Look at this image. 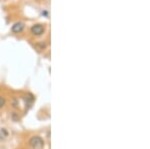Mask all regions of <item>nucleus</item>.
<instances>
[{
	"mask_svg": "<svg viewBox=\"0 0 150 149\" xmlns=\"http://www.w3.org/2000/svg\"><path fill=\"white\" fill-rule=\"evenodd\" d=\"M31 32L34 35H41L44 32V26L41 25V24H35L31 27Z\"/></svg>",
	"mask_w": 150,
	"mask_h": 149,
	"instance_id": "nucleus-2",
	"label": "nucleus"
},
{
	"mask_svg": "<svg viewBox=\"0 0 150 149\" xmlns=\"http://www.w3.org/2000/svg\"><path fill=\"white\" fill-rule=\"evenodd\" d=\"M29 144H30L31 147L34 149H42L44 146V142H43V139L39 137V136H33L29 140Z\"/></svg>",
	"mask_w": 150,
	"mask_h": 149,
	"instance_id": "nucleus-1",
	"label": "nucleus"
},
{
	"mask_svg": "<svg viewBox=\"0 0 150 149\" xmlns=\"http://www.w3.org/2000/svg\"><path fill=\"white\" fill-rule=\"evenodd\" d=\"M24 28H25V25H24L23 22H17L12 26L11 30H12V32H14V33H19V32H22L24 30Z\"/></svg>",
	"mask_w": 150,
	"mask_h": 149,
	"instance_id": "nucleus-3",
	"label": "nucleus"
},
{
	"mask_svg": "<svg viewBox=\"0 0 150 149\" xmlns=\"http://www.w3.org/2000/svg\"><path fill=\"white\" fill-rule=\"evenodd\" d=\"M4 104H5V99H4L3 97H1V96H0V108L3 107Z\"/></svg>",
	"mask_w": 150,
	"mask_h": 149,
	"instance_id": "nucleus-4",
	"label": "nucleus"
}]
</instances>
